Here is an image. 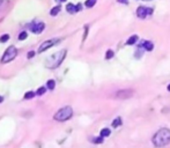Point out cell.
I'll list each match as a JSON object with an SVG mask.
<instances>
[{
	"label": "cell",
	"instance_id": "cell-1",
	"mask_svg": "<svg viewBox=\"0 0 170 148\" xmlns=\"http://www.w3.org/2000/svg\"><path fill=\"white\" fill-rule=\"evenodd\" d=\"M152 142L155 147L161 148L163 146H167V145L170 142V130L167 127H163L161 130H158L155 134H154L153 139H152Z\"/></svg>",
	"mask_w": 170,
	"mask_h": 148
},
{
	"label": "cell",
	"instance_id": "cell-2",
	"mask_svg": "<svg viewBox=\"0 0 170 148\" xmlns=\"http://www.w3.org/2000/svg\"><path fill=\"white\" fill-rule=\"evenodd\" d=\"M66 53H67L66 50H61V51L56 52V53L52 54L51 57L48 58V60L45 62V66H46L48 68H51V70L59 67L61 62H64L65 57H66Z\"/></svg>",
	"mask_w": 170,
	"mask_h": 148
},
{
	"label": "cell",
	"instance_id": "cell-3",
	"mask_svg": "<svg viewBox=\"0 0 170 148\" xmlns=\"http://www.w3.org/2000/svg\"><path fill=\"white\" fill-rule=\"evenodd\" d=\"M73 116V109L71 107H64L59 109L57 111L54 116H53V119L57 122H66L71 117Z\"/></svg>",
	"mask_w": 170,
	"mask_h": 148
},
{
	"label": "cell",
	"instance_id": "cell-4",
	"mask_svg": "<svg viewBox=\"0 0 170 148\" xmlns=\"http://www.w3.org/2000/svg\"><path fill=\"white\" fill-rule=\"evenodd\" d=\"M16 56H17V50H16L15 46L11 45L5 51L4 56L1 58V62H2V64H7V62H12L13 59H15Z\"/></svg>",
	"mask_w": 170,
	"mask_h": 148
},
{
	"label": "cell",
	"instance_id": "cell-5",
	"mask_svg": "<svg viewBox=\"0 0 170 148\" xmlns=\"http://www.w3.org/2000/svg\"><path fill=\"white\" fill-rule=\"evenodd\" d=\"M59 38H52V39H48V41H45L44 43H42L40 46L38 48V53H42V52H44L46 51L48 49H50L51 46L56 45L57 43H59Z\"/></svg>",
	"mask_w": 170,
	"mask_h": 148
},
{
	"label": "cell",
	"instance_id": "cell-6",
	"mask_svg": "<svg viewBox=\"0 0 170 148\" xmlns=\"http://www.w3.org/2000/svg\"><path fill=\"white\" fill-rule=\"evenodd\" d=\"M134 95V90L133 89H123V90H118L115 95V97L118 99H126L132 97Z\"/></svg>",
	"mask_w": 170,
	"mask_h": 148
},
{
	"label": "cell",
	"instance_id": "cell-7",
	"mask_svg": "<svg viewBox=\"0 0 170 148\" xmlns=\"http://www.w3.org/2000/svg\"><path fill=\"white\" fill-rule=\"evenodd\" d=\"M152 14H153V8H149V7L140 6L137 9V15L139 19H145L147 15H152Z\"/></svg>",
	"mask_w": 170,
	"mask_h": 148
},
{
	"label": "cell",
	"instance_id": "cell-8",
	"mask_svg": "<svg viewBox=\"0 0 170 148\" xmlns=\"http://www.w3.org/2000/svg\"><path fill=\"white\" fill-rule=\"evenodd\" d=\"M44 29H45V23H43V22H38V23L34 22V23L30 25V30L34 34H40Z\"/></svg>",
	"mask_w": 170,
	"mask_h": 148
},
{
	"label": "cell",
	"instance_id": "cell-9",
	"mask_svg": "<svg viewBox=\"0 0 170 148\" xmlns=\"http://www.w3.org/2000/svg\"><path fill=\"white\" fill-rule=\"evenodd\" d=\"M139 46L144 48V49H145L146 51H153V50H154L153 42H150V41H144V42H141V43L139 44Z\"/></svg>",
	"mask_w": 170,
	"mask_h": 148
},
{
	"label": "cell",
	"instance_id": "cell-10",
	"mask_svg": "<svg viewBox=\"0 0 170 148\" xmlns=\"http://www.w3.org/2000/svg\"><path fill=\"white\" fill-rule=\"evenodd\" d=\"M138 39H139L138 35H132V36L129 37V39L126 41V44H127V45H133V44H135L138 42Z\"/></svg>",
	"mask_w": 170,
	"mask_h": 148
},
{
	"label": "cell",
	"instance_id": "cell-11",
	"mask_svg": "<svg viewBox=\"0 0 170 148\" xmlns=\"http://www.w3.org/2000/svg\"><path fill=\"white\" fill-rule=\"evenodd\" d=\"M90 141L93 142V144H96V145H100V144H103V141H104V138L103 136H95V138H92Z\"/></svg>",
	"mask_w": 170,
	"mask_h": 148
},
{
	"label": "cell",
	"instance_id": "cell-12",
	"mask_svg": "<svg viewBox=\"0 0 170 148\" xmlns=\"http://www.w3.org/2000/svg\"><path fill=\"white\" fill-rule=\"evenodd\" d=\"M121 124H123V119H121L120 117H117L116 119H113V122H112L111 125H112L113 128H116V127H119Z\"/></svg>",
	"mask_w": 170,
	"mask_h": 148
},
{
	"label": "cell",
	"instance_id": "cell-13",
	"mask_svg": "<svg viewBox=\"0 0 170 148\" xmlns=\"http://www.w3.org/2000/svg\"><path fill=\"white\" fill-rule=\"evenodd\" d=\"M66 11L68 13H71V14H74V13H77V6H74L73 4H67Z\"/></svg>",
	"mask_w": 170,
	"mask_h": 148
},
{
	"label": "cell",
	"instance_id": "cell-14",
	"mask_svg": "<svg viewBox=\"0 0 170 148\" xmlns=\"http://www.w3.org/2000/svg\"><path fill=\"white\" fill-rule=\"evenodd\" d=\"M110 134H111V130H110V128H102L101 133H100V136H103V138H106V136H109Z\"/></svg>",
	"mask_w": 170,
	"mask_h": 148
},
{
	"label": "cell",
	"instance_id": "cell-15",
	"mask_svg": "<svg viewBox=\"0 0 170 148\" xmlns=\"http://www.w3.org/2000/svg\"><path fill=\"white\" fill-rule=\"evenodd\" d=\"M46 88L50 89V90H53V89L56 88V81L52 80V79H51V80H49L48 82H46Z\"/></svg>",
	"mask_w": 170,
	"mask_h": 148
},
{
	"label": "cell",
	"instance_id": "cell-16",
	"mask_svg": "<svg viewBox=\"0 0 170 148\" xmlns=\"http://www.w3.org/2000/svg\"><path fill=\"white\" fill-rule=\"evenodd\" d=\"M59 12H60V6H56V7H53V8L50 11V15H51V16H56V15H58Z\"/></svg>",
	"mask_w": 170,
	"mask_h": 148
},
{
	"label": "cell",
	"instance_id": "cell-17",
	"mask_svg": "<svg viewBox=\"0 0 170 148\" xmlns=\"http://www.w3.org/2000/svg\"><path fill=\"white\" fill-rule=\"evenodd\" d=\"M46 89H48V88H46V87H40V88H38V89H37L36 90V95H38V96H42V95H44L45 93H46Z\"/></svg>",
	"mask_w": 170,
	"mask_h": 148
},
{
	"label": "cell",
	"instance_id": "cell-18",
	"mask_svg": "<svg viewBox=\"0 0 170 148\" xmlns=\"http://www.w3.org/2000/svg\"><path fill=\"white\" fill-rule=\"evenodd\" d=\"M35 95H36L35 91H28V93H26V94H24V99H32V97H35Z\"/></svg>",
	"mask_w": 170,
	"mask_h": 148
},
{
	"label": "cell",
	"instance_id": "cell-19",
	"mask_svg": "<svg viewBox=\"0 0 170 148\" xmlns=\"http://www.w3.org/2000/svg\"><path fill=\"white\" fill-rule=\"evenodd\" d=\"M97 0H87L85 2L86 7H88V8H90V7H93V6H95V4H96Z\"/></svg>",
	"mask_w": 170,
	"mask_h": 148
},
{
	"label": "cell",
	"instance_id": "cell-20",
	"mask_svg": "<svg viewBox=\"0 0 170 148\" xmlns=\"http://www.w3.org/2000/svg\"><path fill=\"white\" fill-rule=\"evenodd\" d=\"M113 56H115V52L112 50H108L105 53V59H111V58H113Z\"/></svg>",
	"mask_w": 170,
	"mask_h": 148
},
{
	"label": "cell",
	"instance_id": "cell-21",
	"mask_svg": "<svg viewBox=\"0 0 170 148\" xmlns=\"http://www.w3.org/2000/svg\"><path fill=\"white\" fill-rule=\"evenodd\" d=\"M9 39V35L8 34H4L2 36L0 37V43H6Z\"/></svg>",
	"mask_w": 170,
	"mask_h": 148
},
{
	"label": "cell",
	"instance_id": "cell-22",
	"mask_svg": "<svg viewBox=\"0 0 170 148\" xmlns=\"http://www.w3.org/2000/svg\"><path fill=\"white\" fill-rule=\"evenodd\" d=\"M27 36H28L27 31H21L20 35H19V39H20V41H24V39L27 38Z\"/></svg>",
	"mask_w": 170,
	"mask_h": 148
},
{
	"label": "cell",
	"instance_id": "cell-23",
	"mask_svg": "<svg viewBox=\"0 0 170 148\" xmlns=\"http://www.w3.org/2000/svg\"><path fill=\"white\" fill-rule=\"evenodd\" d=\"M35 54H36V52H35V51H29L28 54H27V58H28V59H31V58L34 57Z\"/></svg>",
	"mask_w": 170,
	"mask_h": 148
},
{
	"label": "cell",
	"instance_id": "cell-24",
	"mask_svg": "<svg viewBox=\"0 0 170 148\" xmlns=\"http://www.w3.org/2000/svg\"><path fill=\"white\" fill-rule=\"evenodd\" d=\"M88 25H86L85 27V34H83V41H86V38H87V35H88Z\"/></svg>",
	"mask_w": 170,
	"mask_h": 148
},
{
	"label": "cell",
	"instance_id": "cell-25",
	"mask_svg": "<svg viewBox=\"0 0 170 148\" xmlns=\"http://www.w3.org/2000/svg\"><path fill=\"white\" fill-rule=\"evenodd\" d=\"M81 8H82V6H81V4H78V5H77V12H80Z\"/></svg>",
	"mask_w": 170,
	"mask_h": 148
},
{
	"label": "cell",
	"instance_id": "cell-26",
	"mask_svg": "<svg viewBox=\"0 0 170 148\" xmlns=\"http://www.w3.org/2000/svg\"><path fill=\"white\" fill-rule=\"evenodd\" d=\"M4 102V97L2 96H0V103H2Z\"/></svg>",
	"mask_w": 170,
	"mask_h": 148
},
{
	"label": "cell",
	"instance_id": "cell-27",
	"mask_svg": "<svg viewBox=\"0 0 170 148\" xmlns=\"http://www.w3.org/2000/svg\"><path fill=\"white\" fill-rule=\"evenodd\" d=\"M167 89H168V91H170V83L168 85V87H167Z\"/></svg>",
	"mask_w": 170,
	"mask_h": 148
},
{
	"label": "cell",
	"instance_id": "cell-28",
	"mask_svg": "<svg viewBox=\"0 0 170 148\" xmlns=\"http://www.w3.org/2000/svg\"><path fill=\"white\" fill-rule=\"evenodd\" d=\"M2 2H4V0H0V6L2 5Z\"/></svg>",
	"mask_w": 170,
	"mask_h": 148
},
{
	"label": "cell",
	"instance_id": "cell-29",
	"mask_svg": "<svg viewBox=\"0 0 170 148\" xmlns=\"http://www.w3.org/2000/svg\"><path fill=\"white\" fill-rule=\"evenodd\" d=\"M119 1H124V2H125V1H127V0H119Z\"/></svg>",
	"mask_w": 170,
	"mask_h": 148
},
{
	"label": "cell",
	"instance_id": "cell-30",
	"mask_svg": "<svg viewBox=\"0 0 170 148\" xmlns=\"http://www.w3.org/2000/svg\"><path fill=\"white\" fill-rule=\"evenodd\" d=\"M60 1H61V2H65V1H66V0H60Z\"/></svg>",
	"mask_w": 170,
	"mask_h": 148
},
{
	"label": "cell",
	"instance_id": "cell-31",
	"mask_svg": "<svg viewBox=\"0 0 170 148\" xmlns=\"http://www.w3.org/2000/svg\"><path fill=\"white\" fill-rule=\"evenodd\" d=\"M145 1H149V0H145Z\"/></svg>",
	"mask_w": 170,
	"mask_h": 148
}]
</instances>
